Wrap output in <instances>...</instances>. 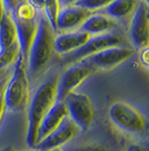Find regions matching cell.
I'll return each instance as SVG.
<instances>
[{
  "mask_svg": "<svg viewBox=\"0 0 149 151\" xmlns=\"http://www.w3.org/2000/svg\"><path fill=\"white\" fill-rule=\"evenodd\" d=\"M58 77L53 75L39 85L33 98L29 99L27 112V135L26 142L29 149L37 143V131L44 116L50 112L56 101V86Z\"/></svg>",
  "mask_w": 149,
  "mask_h": 151,
  "instance_id": "1",
  "label": "cell"
},
{
  "mask_svg": "<svg viewBox=\"0 0 149 151\" xmlns=\"http://www.w3.org/2000/svg\"><path fill=\"white\" fill-rule=\"evenodd\" d=\"M54 40L55 31L50 26L45 15L40 16V18L38 19L37 31L29 47L26 62L28 77L36 79L47 67L54 53Z\"/></svg>",
  "mask_w": 149,
  "mask_h": 151,
  "instance_id": "2",
  "label": "cell"
},
{
  "mask_svg": "<svg viewBox=\"0 0 149 151\" xmlns=\"http://www.w3.org/2000/svg\"><path fill=\"white\" fill-rule=\"evenodd\" d=\"M4 98L7 111L20 113L28 107L31 99L29 81L26 69V61L21 54L15 63V69L11 76L8 78L4 91Z\"/></svg>",
  "mask_w": 149,
  "mask_h": 151,
  "instance_id": "3",
  "label": "cell"
},
{
  "mask_svg": "<svg viewBox=\"0 0 149 151\" xmlns=\"http://www.w3.org/2000/svg\"><path fill=\"white\" fill-rule=\"evenodd\" d=\"M112 124L129 134H141L146 130V120L136 107L126 101H117L109 109Z\"/></svg>",
  "mask_w": 149,
  "mask_h": 151,
  "instance_id": "4",
  "label": "cell"
},
{
  "mask_svg": "<svg viewBox=\"0 0 149 151\" xmlns=\"http://www.w3.org/2000/svg\"><path fill=\"white\" fill-rule=\"evenodd\" d=\"M67 109L68 119L77 126L80 132H87L94 119V109L89 96L73 91L63 101Z\"/></svg>",
  "mask_w": 149,
  "mask_h": 151,
  "instance_id": "5",
  "label": "cell"
},
{
  "mask_svg": "<svg viewBox=\"0 0 149 151\" xmlns=\"http://www.w3.org/2000/svg\"><path fill=\"white\" fill-rule=\"evenodd\" d=\"M122 42H123L122 36H120L117 33H103L100 35L90 36L85 44L82 45L77 50L65 54L64 59H65V62L77 63L82 61L83 59L90 57L101 50L112 47V46H120Z\"/></svg>",
  "mask_w": 149,
  "mask_h": 151,
  "instance_id": "6",
  "label": "cell"
},
{
  "mask_svg": "<svg viewBox=\"0 0 149 151\" xmlns=\"http://www.w3.org/2000/svg\"><path fill=\"white\" fill-rule=\"evenodd\" d=\"M133 49L128 46H112L83 59L80 63L85 64L91 69H112L133 55Z\"/></svg>",
  "mask_w": 149,
  "mask_h": 151,
  "instance_id": "7",
  "label": "cell"
},
{
  "mask_svg": "<svg viewBox=\"0 0 149 151\" xmlns=\"http://www.w3.org/2000/svg\"><path fill=\"white\" fill-rule=\"evenodd\" d=\"M92 73V69L83 63H75L63 72L57 79L56 101H63Z\"/></svg>",
  "mask_w": 149,
  "mask_h": 151,
  "instance_id": "8",
  "label": "cell"
},
{
  "mask_svg": "<svg viewBox=\"0 0 149 151\" xmlns=\"http://www.w3.org/2000/svg\"><path fill=\"white\" fill-rule=\"evenodd\" d=\"M148 5L143 1L138 2L136 9L133 10L129 35L132 44L137 49H143L148 46L149 42V14Z\"/></svg>",
  "mask_w": 149,
  "mask_h": 151,
  "instance_id": "9",
  "label": "cell"
},
{
  "mask_svg": "<svg viewBox=\"0 0 149 151\" xmlns=\"http://www.w3.org/2000/svg\"><path fill=\"white\" fill-rule=\"evenodd\" d=\"M79 133L80 130L77 129V126L68 117H66L55 131H53L50 135L39 141L34 149L38 151H50L56 148H62V145L68 143Z\"/></svg>",
  "mask_w": 149,
  "mask_h": 151,
  "instance_id": "10",
  "label": "cell"
},
{
  "mask_svg": "<svg viewBox=\"0 0 149 151\" xmlns=\"http://www.w3.org/2000/svg\"><path fill=\"white\" fill-rule=\"evenodd\" d=\"M91 14L87 9L74 5L61 7L56 19V32L66 33L80 29L82 24Z\"/></svg>",
  "mask_w": 149,
  "mask_h": 151,
  "instance_id": "11",
  "label": "cell"
},
{
  "mask_svg": "<svg viewBox=\"0 0 149 151\" xmlns=\"http://www.w3.org/2000/svg\"><path fill=\"white\" fill-rule=\"evenodd\" d=\"M66 117H68V114L64 103L56 101L54 106L50 109V112L44 116V119L39 124L37 131V143L47 135H50L53 131H55Z\"/></svg>",
  "mask_w": 149,
  "mask_h": 151,
  "instance_id": "12",
  "label": "cell"
},
{
  "mask_svg": "<svg viewBox=\"0 0 149 151\" xmlns=\"http://www.w3.org/2000/svg\"><path fill=\"white\" fill-rule=\"evenodd\" d=\"M16 26L17 31V42L20 47V54L27 62V57L31 47L33 40L35 37V34L37 31L38 20L34 19H17L11 17Z\"/></svg>",
  "mask_w": 149,
  "mask_h": 151,
  "instance_id": "13",
  "label": "cell"
},
{
  "mask_svg": "<svg viewBox=\"0 0 149 151\" xmlns=\"http://www.w3.org/2000/svg\"><path fill=\"white\" fill-rule=\"evenodd\" d=\"M91 35H89L85 32L80 29L73 32H66L61 33L54 40V51L58 54H68L73 51L80 49L82 45H84L87 42Z\"/></svg>",
  "mask_w": 149,
  "mask_h": 151,
  "instance_id": "14",
  "label": "cell"
},
{
  "mask_svg": "<svg viewBox=\"0 0 149 151\" xmlns=\"http://www.w3.org/2000/svg\"><path fill=\"white\" fill-rule=\"evenodd\" d=\"M116 26L114 19L108 17L104 14H91L80 27V31L85 32L89 35H100L109 33Z\"/></svg>",
  "mask_w": 149,
  "mask_h": 151,
  "instance_id": "15",
  "label": "cell"
},
{
  "mask_svg": "<svg viewBox=\"0 0 149 151\" xmlns=\"http://www.w3.org/2000/svg\"><path fill=\"white\" fill-rule=\"evenodd\" d=\"M138 0H113L106 8L103 13L112 19H121L133 13L138 5Z\"/></svg>",
  "mask_w": 149,
  "mask_h": 151,
  "instance_id": "16",
  "label": "cell"
},
{
  "mask_svg": "<svg viewBox=\"0 0 149 151\" xmlns=\"http://www.w3.org/2000/svg\"><path fill=\"white\" fill-rule=\"evenodd\" d=\"M17 42V31L10 14H5L0 23V50L9 47Z\"/></svg>",
  "mask_w": 149,
  "mask_h": 151,
  "instance_id": "17",
  "label": "cell"
},
{
  "mask_svg": "<svg viewBox=\"0 0 149 151\" xmlns=\"http://www.w3.org/2000/svg\"><path fill=\"white\" fill-rule=\"evenodd\" d=\"M20 55V47L18 42H16L9 47L0 50V71H5L10 65L16 63L18 57Z\"/></svg>",
  "mask_w": 149,
  "mask_h": 151,
  "instance_id": "18",
  "label": "cell"
},
{
  "mask_svg": "<svg viewBox=\"0 0 149 151\" xmlns=\"http://www.w3.org/2000/svg\"><path fill=\"white\" fill-rule=\"evenodd\" d=\"M61 9V5L58 0H45V6H44V15L50 22V26L56 32V19Z\"/></svg>",
  "mask_w": 149,
  "mask_h": 151,
  "instance_id": "19",
  "label": "cell"
},
{
  "mask_svg": "<svg viewBox=\"0 0 149 151\" xmlns=\"http://www.w3.org/2000/svg\"><path fill=\"white\" fill-rule=\"evenodd\" d=\"M36 10L26 1H19L16 8L10 13V16L17 19H34L36 18Z\"/></svg>",
  "mask_w": 149,
  "mask_h": 151,
  "instance_id": "20",
  "label": "cell"
},
{
  "mask_svg": "<svg viewBox=\"0 0 149 151\" xmlns=\"http://www.w3.org/2000/svg\"><path fill=\"white\" fill-rule=\"evenodd\" d=\"M112 1L113 0H77L73 5L81 7L83 9H87V10L92 13L93 10L106 8L109 4H111Z\"/></svg>",
  "mask_w": 149,
  "mask_h": 151,
  "instance_id": "21",
  "label": "cell"
},
{
  "mask_svg": "<svg viewBox=\"0 0 149 151\" xmlns=\"http://www.w3.org/2000/svg\"><path fill=\"white\" fill-rule=\"evenodd\" d=\"M64 151H109V149L101 143L89 142V143H82V145L70 147L67 150Z\"/></svg>",
  "mask_w": 149,
  "mask_h": 151,
  "instance_id": "22",
  "label": "cell"
},
{
  "mask_svg": "<svg viewBox=\"0 0 149 151\" xmlns=\"http://www.w3.org/2000/svg\"><path fill=\"white\" fill-rule=\"evenodd\" d=\"M20 0H2V4L5 7V12L6 14H10L13 9L16 8V6L19 4Z\"/></svg>",
  "mask_w": 149,
  "mask_h": 151,
  "instance_id": "23",
  "label": "cell"
},
{
  "mask_svg": "<svg viewBox=\"0 0 149 151\" xmlns=\"http://www.w3.org/2000/svg\"><path fill=\"white\" fill-rule=\"evenodd\" d=\"M148 52H149V47L146 46L140 50V54H139V61L143 64L145 68H148Z\"/></svg>",
  "mask_w": 149,
  "mask_h": 151,
  "instance_id": "24",
  "label": "cell"
},
{
  "mask_svg": "<svg viewBox=\"0 0 149 151\" xmlns=\"http://www.w3.org/2000/svg\"><path fill=\"white\" fill-rule=\"evenodd\" d=\"M27 4H29L36 12L37 10H44V6H45V0H26Z\"/></svg>",
  "mask_w": 149,
  "mask_h": 151,
  "instance_id": "25",
  "label": "cell"
},
{
  "mask_svg": "<svg viewBox=\"0 0 149 151\" xmlns=\"http://www.w3.org/2000/svg\"><path fill=\"white\" fill-rule=\"evenodd\" d=\"M126 151H148V148L146 145H138V143H133V145H130Z\"/></svg>",
  "mask_w": 149,
  "mask_h": 151,
  "instance_id": "26",
  "label": "cell"
},
{
  "mask_svg": "<svg viewBox=\"0 0 149 151\" xmlns=\"http://www.w3.org/2000/svg\"><path fill=\"white\" fill-rule=\"evenodd\" d=\"M6 104H5V98H4V94L0 96V124L4 120V116L6 113Z\"/></svg>",
  "mask_w": 149,
  "mask_h": 151,
  "instance_id": "27",
  "label": "cell"
},
{
  "mask_svg": "<svg viewBox=\"0 0 149 151\" xmlns=\"http://www.w3.org/2000/svg\"><path fill=\"white\" fill-rule=\"evenodd\" d=\"M8 78H9V77H7V76L2 77V78H0V96L4 94V91H5L7 81H8Z\"/></svg>",
  "mask_w": 149,
  "mask_h": 151,
  "instance_id": "28",
  "label": "cell"
},
{
  "mask_svg": "<svg viewBox=\"0 0 149 151\" xmlns=\"http://www.w3.org/2000/svg\"><path fill=\"white\" fill-rule=\"evenodd\" d=\"M60 1V5L61 7H64V6H70V5H73L75 4L77 0H58Z\"/></svg>",
  "mask_w": 149,
  "mask_h": 151,
  "instance_id": "29",
  "label": "cell"
},
{
  "mask_svg": "<svg viewBox=\"0 0 149 151\" xmlns=\"http://www.w3.org/2000/svg\"><path fill=\"white\" fill-rule=\"evenodd\" d=\"M5 7H4V4H2V0H0V23H1V20L4 18V16H5Z\"/></svg>",
  "mask_w": 149,
  "mask_h": 151,
  "instance_id": "30",
  "label": "cell"
},
{
  "mask_svg": "<svg viewBox=\"0 0 149 151\" xmlns=\"http://www.w3.org/2000/svg\"><path fill=\"white\" fill-rule=\"evenodd\" d=\"M0 151H15V150H13L11 147H7V148H4V149H1Z\"/></svg>",
  "mask_w": 149,
  "mask_h": 151,
  "instance_id": "31",
  "label": "cell"
},
{
  "mask_svg": "<svg viewBox=\"0 0 149 151\" xmlns=\"http://www.w3.org/2000/svg\"><path fill=\"white\" fill-rule=\"evenodd\" d=\"M6 70H5V71H0V78H2V77H5V76H6Z\"/></svg>",
  "mask_w": 149,
  "mask_h": 151,
  "instance_id": "32",
  "label": "cell"
},
{
  "mask_svg": "<svg viewBox=\"0 0 149 151\" xmlns=\"http://www.w3.org/2000/svg\"><path fill=\"white\" fill-rule=\"evenodd\" d=\"M50 151H64L62 149V148H56V149H53V150H50Z\"/></svg>",
  "mask_w": 149,
  "mask_h": 151,
  "instance_id": "33",
  "label": "cell"
},
{
  "mask_svg": "<svg viewBox=\"0 0 149 151\" xmlns=\"http://www.w3.org/2000/svg\"><path fill=\"white\" fill-rule=\"evenodd\" d=\"M143 2H145V4H147V5H148V2H149V0H143Z\"/></svg>",
  "mask_w": 149,
  "mask_h": 151,
  "instance_id": "34",
  "label": "cell"
},
{
  "mask_svg": "<svg viewBox=\"0 0 149 151\" xmlns=\"http://www.w3.org/2000/svg\"><path fill=\"white\" fill-rule=\"evenodd\" d=\"M33 151H38V150H35V149H33Z\"/></svg>",
  "mask_w": 149,
  "mask_h": 151,
  "instance_id": "35",
  "label": "cell"
}]
</instances>
